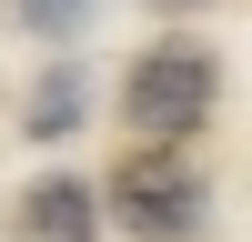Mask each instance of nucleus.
<instances>
[{"mask_svg": "<svg viewBox=\"0 0 252 242\" xmlns=\"http://www.w3.org/2000/svg\"><path fill=\"white\" fill-rule=\"evenodd\" d=\"M222 91V60L192 51V40H161V51L131 60V81H121V121H131L141 141H192L202 111H212Z\"/></svg>", "mask_w": 252, "mask_h": 242, "instance_id": "nucleus-1", "label": "nucleus"}, {"mask_svg": "<svg viewBox=\"0 0 252 242\" xmlns=\"http://www.w3.org/2000/svg\"><path fill=\"white\" fill-rule=\"evenodd\" d=\"M111 222L131 242H182L202 222V172L182 141H152V151H121L111 161Z\"/></svg>", "mask_w": 252, "mask_h": 242, "instance_id": "nucleus-2", "label": "nucleus"}, {"mask_svg": "<svg viewBox=\"0 0 252 242\" xmlns=\"http://www.w3.org/2000/svg\"><path fill=\"white\" fill-rule=\"evenodd\" d=\"M20 242H101V202H91V182H71V172L31 182V192H20Z\"/></svg>", "mask_w": 252, "mask_h": 242, "instance_id": "nucleus-3", "label": "nucleus"}, {"mask_svg": "<svg viewBox=\"0 0 252 242\" xmlns=\"http://www.w3.org/2000/svg\"><path fill=\"white\" fill-rule=\"evenodd\" d=\"M10 20H20V30H81V20H91V0H10Z\"/></svg>", "mask_w": 252, "mask_h": 242, "instance_id": "nucleus-4", "label": "nucleus"}, {"mask_svg": "<svg viewBox=\"0 0 252 242\" xmlns=\"http://www.w3.org/2000/svg\"><path fill=\"white\" fill-rule=\"evenodd\" d=\"M71 111H81V81L51 71V81H40V101H31V131H71Z\"/></svg>", "mask_w": 252, "mask_h": 242, "instance_id": "nucleus-5", "label": "nucleus"}, {"mask_svg": "<svg viewBox=\"0 0 252 242\" xmlns=\"http://www.w3.org/2000/svg\"><path fill=\"white\" fill-rule=\"evenodd\" d=\"M152 10H202V0H152Z\"/></svg>", "mask_w": 252, "mask_h": 242, "instance_id": "nucleus-6", "label": "nucleus"}]
</instances>
